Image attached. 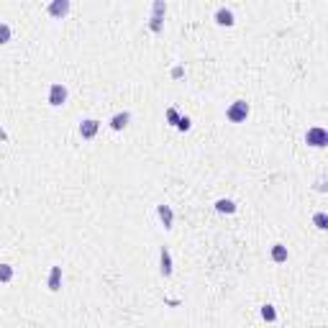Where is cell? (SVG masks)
<instances>
[{
  "instance_id": "6da1fadb",
  "label": "cell",
  "mask_w": 328,
  "mask_h": 328,
  "mask_svg": "<svg viewBox=\"0 0 328 328\" xmlns=\"http://www.w3.org/2000/svg\"><path fill=\"white\" fill-rule=\"evenodd\" d=\"M249 113H252V105L246 103V100H233V103L226 108V118H228L231 123H243L246 118H249Z\"/></svg>"
},
{
  "instance_id": "7a4b0ae2",
  "label": "cell",
  "mask_w": 328,
  "mask_h": 328,
  "mask_svg": "<svg viewBox=\"0 0 328 328\" xmlns=\"http://www.w3.org/2000/svg\"><path fill=\"white\" fill-rule=\"evenodd\" d=\"M305 141L313 149H323V146H328V131L320 129V126H313V129L305 131Z\"/></svg>"
},
{
  "instance_id": "3957f363",
  "label": "cell",
  "mask_w": 328,
  "mask_h": 328,
  "mask_svg": "<svg viewBox=\"0 0 328 328\" xmlns=\"http://www.w3.org/2000/svg\"><path fill=\"white\" fill-rule=\"evenodd\" d=\"M67 98H69V93H67V85H62V82H54V85L49 88V105L52 108H59V105H64L67 103Z\"/></svg>"
},
{
  "instance_id": "277c9868",
  "label": "cell",
  "mask_w": 328,
  "mask_h": 328,
  "mask_svg": "<svg viewBox=\"0 0 328 328\" xmlns=\"http://www.w3.org/2000/svg\"><path fill=\"white\" fill-rule=\"evenodd\" d=\"M100 131V120L95 118H85V120H79V136L85 139V141H93Z\"/></svg>"
},
{
  "instance_id": "5b68a950",
  "label": "cell",
  "mask_w": 328,
  "mask_h": 328,
  "mask_svg": "<svg viewBox=\"0 0 328 328\" xmlns=\"http://www.w3.org/2000/svg\"><path fill=\"white\" fill-rule=\"evenodd\" d=\"M159 272H161V277H172V254L167 246L159 249Z\"/></svg>"
},
{
  "instance_id": "8992f818",
  "label": "cell",
  "mask_w": 328,
  "mask_h": 328,
  "mask_svg": "<svg viewBox=\"0 0 328 328\" xmlns=\"http://www.w3.org/2000/svg\"><path fill=\"white\" fill-rule=\"evenodd\" d=\"M69 8H72L69 0H52L47 11H49V16H52V18H64V16L69 13Z\"/></svg>"
},
{
  "instance_id": "52a82bcc",
  "label": "cell",
  "mask_w": 328,
  "mask_h": 328,
  "mask_svg": "<svg viewBox=\"0 0 328 328\" xmlns=\"http://www.w3.org/2000/svg\"><path fill=\"white\" fill-rule=\"evenodd\" d=\"M156 216H159V221H161V226H164V231H170L172 228V223H175V213H172V208L170 205H156Z\"/></svg>"
},
{
  "instance_id": "ba28073f",
  "label": "cell",
  "mask_w": 328,
  "mask_h": 328,
  "mask_svg": "<svg viewBox=\"0 0 328 328\" xmlns=\"http://www.w3.org/2000/svg\"><path fill=\"white\" fill-rule=\"evenodd\" d=\"M131 123V113L129 110H120V113H115L113 118H110V129L113 131H123Z\"/></svg>"
},
{
  "instance_id": "9c48e42d",
  "label": "cell",
  "mask_w": 328,
  "mask_h": 328,
  "mask_svg": "<svg viewBox=\"0 0 328 328\" xmlns=\"http://www.w3.org/2000/svg\"><path fill=\"white\" fill-rule=\"evenodd\" d=\"M216 23H218V26H233V23H236L233 11H231V8H226V6H221V8L216 11Z\"/></svg>"
},
{
  "instance_id": "30bf717a",
  "label": "cell",
  "mask_w": 328,
  "mask_h": 328,
  "mask_svg": "<svg viewBox=\"0 0 328 328\" xmlns=\"http://www.w3.org/2000/svg\"><path fill=\"white\" fill-rule=\"evenodd\" d=\"M47 287H49L52 293H59V287H62V267H52V269H49Z\"/></svg>"
},
{
  "instance_id": "8fae6325",
  "label": "cell",
  "mask_w": 328,
  "mask_h": 328,
  "mask_svg": "<svg viewBox=\"0 0 328 328\" xmlns=\"http://www.w3.org/2000/svg\"><path fill=\"white\" fill-rule=\"evenodd\" d=\"M269 257H272L274 264H282V262H287L290 252H287V246H284V243H274V246H272V252H269Z\"/></svg>"
},
{
  "instance_id": "7c38bea8",
  "label": "cell",
  "mask_w": 328,
  "mask_h": 328,
  "mask_svg": "<svg viewBox=\"0 0 328 328\" xmlns=\"http://www.w3.org/2000/svg\"><path fill=\"white\" fill-rule=\"evenodd\" d=\"M216 211L223 216H231V213H236V202L231 197H221V200H216Z\"/></svg>"
},
{
  "instance_id": "4fadbf2b",
  "label": "cell",
  "mask_w": 328,
  "mask_h": 328,
  "mask_svg": "<svg viewBox=\"0 0 328 328\" xmlns=\"http://www.w3.org/2000/svg\"><path fill=\"white\" fill-rule=\"evenodd\" d=\"M262 318L267 320V323H274L277 320V310H274V305H262Z\"/></svg>"
},
{
  "instance_id": "5bb4252c",
  "label": "cell",
  "mask_w": 328,
  "mask_h": 328,
  "mask_svg": "<svg viewBox=\"0 0 328 328\" xmlns=\"http://www.w3.org/2000/svg\"><path fill=\"white\" fill-rule=\"evenodd\" d=\"M164 13H167V3H164V0H154V3H151V16L164 18Z\"/></svg>"
},
{
  "instance_id": "9a60e30c",
  "label": "cell",
  "mask_w": 328,
  "mask_h": 328,
  "mask_svg": "<svg viewBox=\"0 0 328 328\" xmlns=\"http://www.w3.org/2000/svg\"><path fill=\"white\" fill-rule=\"evenodd\" d=\"M11 36H13L11 26H8L6 21H0V44H8V41H11Z\"/></svg>"
},
{
  "instance_id": "2e32d148",
  "label": "cell",
  "mask_w": 328,
  "mask_h": 328,
  "mask_svg": "<svg viewBox=\"0 0 328 328\" xmlns=\"http://www.w3.org/2000/svg\"><path fill=\"white\" fill-rule=\"evenodd\" d=\"M13 274H16V272H13V267H11V264H0V282H3V284H6V282H11V279H13Z\"/></svg>"
},
{
  "instance_id": "e0dca14e",
  "label": "cell",
  "mask_w": 328,
  "mask_h": 328,
  "mask_svg": "<svg viewBox=\"0 0 328 328\" xmlns=\"http://www.w3.org/2000/svg\"><path fill=\"white\" fill-rule=\"evenodd\" d=\"M313 223H315L318 231H325V228H328V216H325V213H315V216H313Z\"/></svg>"
},
{
  "instance_id": "ac0fdd59",
  "label": "cell",
  "mask_w": 328,
  "mask_h": 328,
  "mask_svg": "<svg viewBox=\"0 0 328 328\" xmlns=\"http://www.w3.org/2000/svg\"><path fill=\"white\" fill-rule=\"evenodd\" d=\"M175 129H177V131H190V129H192V120H190L187 115H180V120H177Z\"/></svg>"
},
{
  "instance_id": "d6986e66",
  "label": "cell",
  "mask_w": 328,
  "mask_h": 328,
  "mask_svg": "<svg viewBox=\"0 0 328 328\" xmlns=\"http://www.w3.org/2000/svg\"><path fill=\"white\" fill-rule=\"evenodd\" d=\"M161 26H164V18H159V16H151V18H149V28H151L154 33H159Z\"/></svg>"
},
{
  "instance_id": "ffe728a7",
  "label": "cell",
  "mask_w": 328,
  "mask_h": 328,
  "mask_svg": "<svg viewBox=\"0 0 328 328\" xmlns=\"http://www.w3.org/2000/svg\"><path fill=\"white\" fill-rule=\"evenodd\" d=\"M177 120H180V113H177V108H167V123H172V126H177Z\"/></svg>"
},
{
  "instance_id": "44dd1931",
  "label": "cell",
  "mask_w": 328,
  "mask_h": 328,
  "mask_svg": "<svg viewBox=\"0 0 328 328\" xmlns=\"http://www.w3.org/2000/svg\"><path fill=\"white\" fill-rule=\"evenodd\" d=\"M315 190H318V192H325V180H323V177L315 182Z\"/></svg>"
},
{
  "instance_id": "7402d4cb",
  "label": "cell",
  "mask_w": 328,
  "mask_h": 328,
  "mask_svg": "<svg viewBox=\"0 0 328 328\" xmlns=\"http://www.w3.org/2000/svg\"><path fill=\"white\" fill-rule=\"evenodd\" d=\"M182 74H185L182 67H175V69H172V77H182Z\"/></svg>"
}]
</instances>
